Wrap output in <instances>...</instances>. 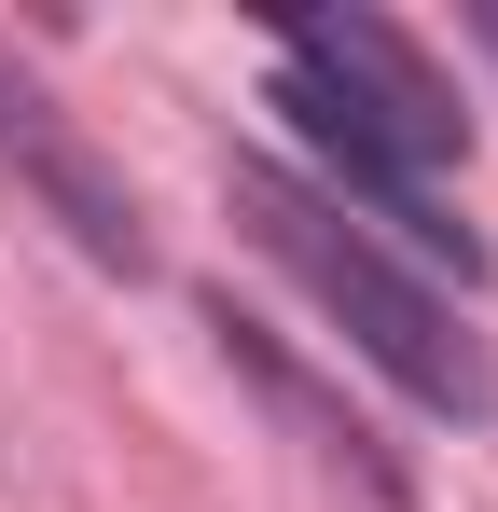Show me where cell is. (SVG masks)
Segmentation results:
<instances>
[{
    "label": "cell",
    "instance_id": "1",
    "mask_svg": "<svg viewBox=\"0 0 498 512\" xmlns=\"http://www.w3.org/2000/svg\"><path fill=\"white\" fill-rule=\"evenodd\" d=\"M222 208H236V236L277 263V277H291V291H305V305H319V319L360 346L388 388H402L415 416H443V429H485V416H498L485 346L457 333V319H443V291H429L415 263H388L346 208H332V194H305L277 153H222Z\"/></svg>",
    "mask_w": 498,
    "mask_h": 512
},
{
    "label": "cell",
    "instance_id": "4",
    "mask_svg": "<svg viewBox=\"0 0 498 512\" xmlns=\"http://www.w3.org/2000/svg\"><path fill=\"white\" fill-rule=\"evenodd\" d=\"M0 167L28 180L56 222H70V250H83V263H111V277H139V263H153V236H139V194L97 167L70 125H56V97H42V84H14V70H0Z\"/></svg>",
    "mask_w": 498,
    "mask_h": 512
},
{
    "label": "cell",
    "instance_id": "2",
    "mask_svg": "<svg viewBox=\"0 0 498 512\" xmlns=\"http://www.w3.org/2000/svg\"><path fill=\"white\" fill-rule=\"evenodd\" d=\"M277 56H291V70H319V84L346 97V111H360L415 180L471 153V97L443 84V70H429V42L388 28V14H277Z\"/></svg>",
    "mask_w": 498,
    "mask_h": 512
},
{
    "label": "cell",
    "instance_id": "3",
    "mask_svg": "<svg viewBox=\"0 0 498 512\" xmlns=\"http://www.w3.org/2000/svg\"><path fill=\"white\" fill-rule=\"evenodd\" d=\"M208 333H222V360H236V374H249V402H263V416L291 429V443H305L319 471H346L360 499H388V512H415V471H402V457H388V443H374V416H360V402H332V388H319V374H305V360H291V346H277V333H263V319H249L236 291H208Z\"/></svg>",
    "mask_w": 498,
    "mask_h": 512
}]
</instances>
